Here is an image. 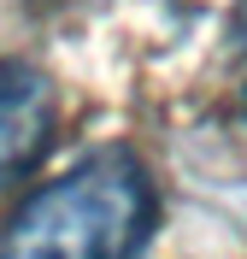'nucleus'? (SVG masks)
I'll list each match as a JSON object with an SVG mask.
<instances>
[{
  "label": "nucleus",
  "instance_id": "obj_2",
  "mask_svg": "<svg viewBox=\"0 0 247 259\" xmlns=\"http://www.w3.org/2000/svg\"><path fill=\"white\" fill-rule=\"evenodd\" d=\"M53 82L35 65H0V177L35 165L53 142Z\"/></svg>",
  "mask_w": 247,
  "mask_h": 259
},
{
  "label": "nucleus",
  "instance_id": "obj_1",
  "mask_svg": "<svg viewBox=\"0 0 247 259\" xmlns=\"http://www.w3.org/2000/svg\"><path fill=\"white\" fill-rule=\"evenodd\" d=\"M153 236L147 165L106 147L35 189L0 230V259H141Z\"/></svg>",
  "mask_w": 247,
  "mask_h": 259
}]
</instances>
